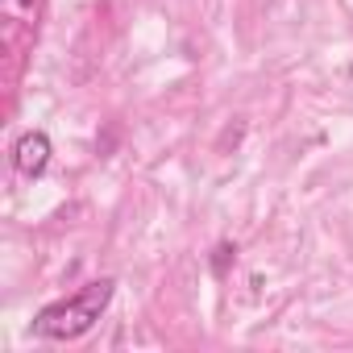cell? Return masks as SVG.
<instances>
[{
	"label": "cell",
	"instance_id": "cell-1",
	"mask_svg": "<svg viewBox=\"0 0 353 353\" xmlns=\"http://www.w3.org/2000/svg\"><path fill=\"white\" fill-rule=\"evenodd\" d=\"M112 287H117L112 279H96V283L79 287L71 299H59V303L42 307V312L34 316V332L46 336V341L83 336V332L104 316V307H108V299H112Z\"/></svg>",
	"mask_w": 353,
	"mask_h": 353
},
{
	"label": "cell",
	"instance_id": "cell-2",
	"mask_svg": "<svg viewBox=\"0 0 353 353\" xmlns=\"http://www.w3.org/2000/svg\"><path fill=\"white\" fill-rule=\"evenodd\" d=\"M13 162H17V170L26 174V179H38V174L46 170V162H50V137L46 133H26L17 141Z\"/></svg>",
	"mask_w": 353,
	"mask_h": 353
},
{
	"label": "cell",
	"instance_id": "cell-3",
	"mask_svg": "<svg viewBox=\"0 0 353 353\" xmlns=\"http://www.w3.org/2000/svg\"><path fill=\"white\" fill-rule=\"evenodd\" d=\"M233 254H237V250H233L229 241H225V245H216V254H212V270H216V274H225V270H229V262H233Z\"/></svg>",
	"mask_w": 353,
	"mask_h": 353
}]
</instances>
